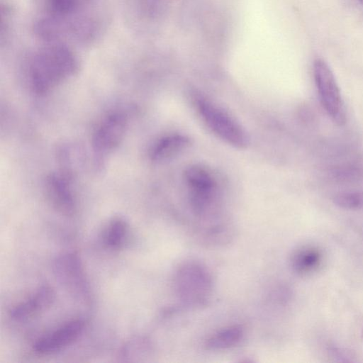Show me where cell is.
Returning a JSON list of instances; mask_svg holds the SVG:
<instances>
[{
	"mask_svg": "<svg viewBox=\"0 0 363 363\" xmlns=\"http://www.w3.org/2000/svg\"><path fill=\"white\" fill-rule=\"evenodd\" d=\"M78 68V60L69 47L60 43H50L32 58L30 75L33 89L40 94L47 93L73 76Z\"/></svg>",
	"mask_w": 363,
	"mask_h": 363,
	"instance_id": "cell-1",
	"label": "cell"
},
{
	"mask_svg": "<svg viewBox=\"0 0 363 363\" xmlns=\"http://www.w3.org/2000/svg\"><path fill=\"white\" fill-rule=\"evenodd\" d=\"M33 30L39 39L52 43L66 38L90 41L96 37L99 28L97 22L89 16L47 14L35 21Z\"/></svg>",
	"mask_w": 363,
	"mask_h": 363,
	"instance_id": "cell-2",
	"label": "cell"
},
{
	"mask_svg": "<svg viewBox=\"0 0 363 363\" xmlns=\"http://www.w3.org/2000/svg\"><path fill=\"white\" fill-rule=\"evenodd\" d=\"M174 286L182 303L188 306H201L210 296L212 279L205 267L196 262H186L176 272Z\"/></svg>",
	"mask_w": 363,
	"mask_h": 363,
	"instance_id": "cell-3",
	"label": "cell"
},
{
	"mask_svg": "<svg viewBox=\"0 0 363 363\" xmlns=\"http://www.w3.org/2000/svg\"><path fill=\"white\" fill-rule=\"evenodd\" d=\"M313 76L323 107L334 123L343 125L346 122L345 104L335 76L323 59L313 62Z\"/></svg>",
	"mask_w": 363,
	"mask_h": 363,
	"instance_id": "cell-4",
	"label": "cell"
},
{
	"mask_svg": "<svg viewBox=\"0 0 363 363\" xmlns=\"http://www.w3.org/2000/svg\"><path fill=\"white\" fill-rule=\"evenodd\" d=\"M198 107L204 121L218 137L237 147L247 145V138L245 131L227 113L203 99L199 100Z\"/></svg>",
	"mask_w": 363,
	"mask_h": 363,
	"instance_id": "cell-5",
	"label": "cell"
},
{
	"mask_svg": "<svg viewBox=\"0 0 363 363\" xmlns=\"http://www.w3.org/2000/svg\"><path fill=\"white\" fill-rule=\"evenodd\" d=\"M127 128V118L121 113L106 116L94 133L92 145L99 153H106L116 147L122 140Z\"/></svg>",
	"mask_w": 363,
	"mask_h": 363,
	"instance_id": "cell-6",
	"label": "cell"
},
{
	"mask_svg": "<svg viewBox=\"0 0 363 363\" xmlns=\"http://www.w3.org/2000/svg\"><path fill=\"white\" fill-rule=\"evenodd\" d=\"M185 177L191 190V204L196 213L203 212L209 206L215 189L211 174L203 167L191 166L185 172Z\"/></svg>",
	"mask_w": 363,
	"mask_h": 363,
	"instance_id": "cell-7",
	"label": "cell"
},
{
	"mask_svg": "<svg viewBox=\"0 0 363 363\" xmlns=\"http://www.w3.org/2000/svg\"><path fill=\"white\" fill-rule=\"evenodd\" d=\"M84 323L75 320L64 325L52 334L38 340L34 345L35 351L40 353L53 352L69 345L82 333Z\"/></svg>",
	"mask_w": 363,
	"mask_h": 363,
	"instance_id": "cell-8",
	"label": "cell"
},
{
	"mask_svg": "<svg viewBox=\"0 0 363 363\" xmlns=\"http://www.w3.org/2000/svg\"><path fill=\"white\" fill-rule=\"evenodd\" d=\"M45 187L51 199L62 210L72 211L74 199L69 180L65 174H52L46 179Z\"/></svg>",
	"mask_w": 363,
	"mask_h": 363,
	"instance_id": "cell-9",
	"label": "cell"
},
{
	"mask_svg": "<svg viewBox=\"0 0 363 363\" xmlns=\"http://www.w3.org/2000/svg\"><path fill=\"white\" fill-rule=\"evenodd\" d=\"M189 143V139L181 135L164 137L154 145L150 157L155 161L169 159L185 149Z\"/></svg>",
	"mask_w": 363,
	"mask_h": 363,
	"instance_id": "cell-10",
	"label": "cell"
},
{
	"mask_svg": "<svg viewBox=\"0 0 363 363\" xmlns=\"http://www.w3.org/2000/svg\"><path fill=\"white\" fill-rule=\"evenodd\" d=\"M53 299V292L48 286L41 287L36 294L27 301L15 307L11 312L13 318L22 319L33 312L48 306Z\"/></svg>",
	"mask_w": 363,
	"mask_h": 363,
	"instance_id": "cell-11",
	"label": "cell"
},
{
	"mask_svg": "<svg viewBox=\"0 0 363 363\" xmlns=\"http://www.w3.org/2000/svg\"><path fill=\"white\" fill-rule=\"evenodd\" d=\"M244 330L240 325L225 327L211 335L206 343L208 350H223L236 345L240 342Z\"/></svg>",
	"mask_w": 363,
	"mask_h": 363,
	"instance_id": "cell-12",
	"label": "cell"
},
{
	"mask_svg": "<svg viewBox=\"0 0 363 363\" xmlns=\"http://www.w3.org/2000/svg\"><path fill=\"white\" fill-rule=\"evenodd\" d=\"M94 0H46L47 14L67 16L77 14Z\"/></svg>",
	"mask_w": 363,
	"mask_h": 363,
	"instance_id": "cell-13",
	"label": "cell"
},
{
	"mask_svg": "<svg viewBox=\"0 0 363 363\" xmlns=\"http://www.w3.org/2000/svg\"><path fill=\"white\" fill-rule=\"evenodd\" d=\"M321 255L314 248H306L299 251L293 259V267L296 272L307 273L315 269L320 261Z\"/></svg>",
	"mask_w": 363,
	"mask_h": 363,
	"instance_id": "cell-14",
	"label": "cell"
},
{
	"mask_svg": "<svg viewBox=\"0 0 363 363\" xmlns=\"http://www.w3.org/2000/svg\"><path fill=\"white\" fill-rule=\"evenodd\" d=\"M333 203L345 209L359 210L363 208V191L343 192L336 194Z\"/></svg>",
	"mask_w": 363,
	"mask_h": 363,
	"instance_id": "cell-15",
	"label": "cell"
},
{
	"mask_svg": "<svg viewBox=\"0 0 363 363\" xmlns=\"http://www.w3.org/2000/svg\"><path fill=\"white\" fill-rule=\"evenodd\" d=\"M126 230V224L123 220H113L108 229L106 235L107 243L113 247L119 246L124 239Z\"/></svg>",
	"mask_w": 363,
	"mask_h": 363,
	"instance_id": "cell-16",
	"label": "cell"
},
{
	"mask_svg": "<svg viewBox=\"0 0 363 363\" xmlns=\"http://www.w3.org/2000/svg\"><path fill=\"white\" fill-rule=\"evenodd\" d=\"M359 1L363 5V0H359Z\"/></svg>",
	"mask_w": 363,
	"mask_h": 363,
	"instance_id": "cell-17",
	"label": "cell"
}]
</instances>
